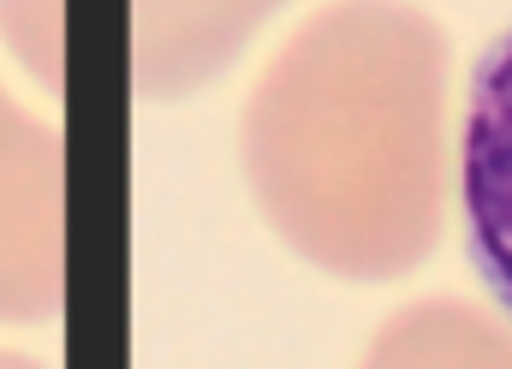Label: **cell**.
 I'll return each mask as SVG.
<instances>
[{"mask_svg": "<svg viewBox=\"0 0 512 369\" xmlns=\"http://www.w3.org/2000/svg\"><path fill=\"white\" fill-rule=\"evenodd\" d=\"M0 36L30 78L60 90V0H0Z\"/></svg>", "mask_w": 512, "mask_h": 369, "instance_id": "8992f818", "label": "cell"}, {"mask_svg": "<svg viewBox=\"0 0 512 369\" xmlns=\"http://www.w3.org/2000/svg\"><path fill=\"white\" fill-rule=\"evenodd\" d=\"M459 203L471 268L512 322V24L471 72V108L459 131Z\"/></svg>", "mask_w": 512, "mask_h": 369, "instance_id": "3957f363", "label": "cell"}, {"mask_svg": "<svg viewBox=\"0 0 512 369\" xmlns=\"http://www.w3.org/2000/svg\"><path fill=\"white\" fill-rule=\"evenodd\" d=\"M358 369H512V322L471 298H417L376 328Z\"/></svg>", "mask_w": 512, "mask_h": 369, "instance_id": "5b68a950", "label": "cell"}, {"mask_svg": "<svg viewBox=\"0 0 512 369\" xmlns=\"http://www.w3.org/2000/svg\"><path fill=\"white\" fill-rule=\"evenodd\" d=\"M0 369H48V364H36V358H24V352H0Z\"/></svg>", "mask_w": 512, "mask_h": 369, "instance_id": "52a82bcc", "label": "cell"}, {"mask_svg": "<svg viewBox=\"0 0 512 369\" xmlns=\"http://www.w3.org/2000/svg\"><path fill=\"white\" fill-rule=\"evenodd\" d=\"M447 30L405 0H334L262 66L245 179L268 227L340 280L411 274L447 227Z\"/></svg>", "mask_w": 512, "mask_h": 369, "instance_id": "6da1fadb", "label": "cell"}, {"mask_svg": "<svg viewBox=\"0 0 512 369\" xmlns=\"http://www.w3.org/2000/svg\"><path fill=\"white\" fill-rule=\"evenodd\" d=\"M66 298V149L0 90V322H48Z\"/></svg>", "mask_w": 512, "mask_h": 369, "instance_id": "7a4b0ae2", "label": "cell"}, {"mask_svg": "<svg viewBox=\"0 0 512 369\" xmlns=\"http://www.w3.org/2000/svg\"><path fill=\"white\" fill-rule=\"evenodd\" d=\"M286 0H131V84L149 102L197 96Z\"/></svg>", "mask_w": 512, "mask_h": 369, "instance_id": "277c9868", "label": "cell"}]
</instances>
